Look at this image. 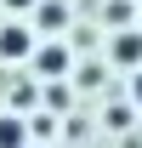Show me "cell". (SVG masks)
Instances as JSON below:
<instances>
[{
	"instance_id": "6da1fadb",
	"label": "cell",
	"mask_w": 142,
	"mask_h": 148,
	"mask_svg": "<svg viewBox=\"0 0 142 148\" xmlns=\"http://www.w3.org/2000/svg\"><path fill=\"white\" fill-rule=\"evenodd\" d=\"M34 57V29L29 23H6L0 29V63H29Z\"/></svg>"
},
{
	"instance_id": "7a4b0ae2",
	"label": "cell",
	"mask_w": 142,
	"mask_h": 148,
	"mask_svg": "<svg viewBox=\"0 0 142 148\" xmlns=\"http://www.w3.org/2000/svg\"><path fill=\"white\" fill-rule=\"evenodd\" d=\"M68 69H74V57H68V46H63V40L34 51V74H40V80H57V74H68Z\"/></svg>"
},
{
	"instance_id": "3957f363",
	"label": "cell",
	"mask_w": 142,
	"mask_h": 148,
	"mask_svg": "<svg viewBox=\"0 0 142 148\" xmlns=\"http://www.w3.org/2000/svg\"><path fill=\"white\" fill-rule=\"evenodd\" d=\"M108 57H114V63H125V69H137V63H142V34H137V29H125V34L108 46Z\"/></svg>"
},
{
	"instance_id": "277c9868",
	"label": "cell",
	"mask_w": 142,
	"mask_h": 148,
	"mask_svg": "<svg viewBox=\"0 0 142 148\" xmlns=\"http://www.w3.org/2000/svg\"><path fill=\"white\" fill-rule=\"evenodd\" d=\"M0 148H29V120L0 114Z\"/></svg>"
},
{
	"instance_id": "5b68a950",
	"label": "cell",
	"mask_w": 142,
	"mask_h": 148,
	"mask_svg": "<svg viewBox=\"0 0 142 148\" xmlns=\"http://www.w3.org/2000/svg\"><path fill=\"white\" fill-rule=\"evenodd\" d=\"M63 23H68V6H57V0H46V6L34 12V29H46V34H57Z\"/></svg>"
},
{
	"instance_id": "8992f818",
	"label": "cell",
	"mask_w": 142,
	"mask_h": 148,
	"mask_svg": "<svg viewBox=\"0 0 142 148\" xmlns=\"http://www.w3.org/2000/svg\"><path fill=\"white\" fill-rule=\"evenodd\" d=\"M0 6H6V12H34L40 0H0Z\"/></svg>"
},
{
	"instance_id": "52a82bcc",
	"label": "cell",
	"mask_w": 142,
	"mask_h": 148,
	"mask_svg": "<svg viewBox=\"0 0 142 148\" xmlns=\"http://www.w3.org/2000/svg\"><path fill=\"white\" fill-rule=\"evenodd\" d=\"M131 103H137V108H142V69L131 74Z\"/></svg>"
}]
</instances>
